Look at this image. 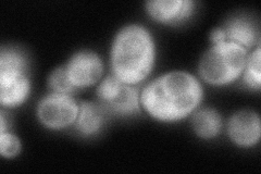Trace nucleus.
Listing matches in <instances>:
<instances>
[{"mask_svg":"<svg viewBox=\"0 0 261 174\" xmlns=\"http://www.w3.org/2000/svg\"><path fill=\"white\" fill-rule=\"evenodd\" d=\"M202 99V87L192 74L173 71L147 85L141 104L154 119L173 122L186 118Z\"/></svg>","mask_w":261,"mask_h":174,"instance_id":"f257e3e1","label":"nucleus"},{"mask_svg":"<svg viewBox=\"0 0 261 174\" xmlns=\"http://www.w3.org/2000/svg\"><path fill=\"white\" fill-rule=\"evenodd\" d=\"M156 49L150 33L145 28L130 24L114 38L111 67L114 77L128 85L144 81L154 64Z\"/></svg>","mask_w":261,"mask_h":174,"instance_id":"f03ea898","label":"nucleus"},{"mask_svg":"<svg viewBox=\"0 0 261 174\" xmlns=\"http://www.w3.org/2000/svg\"><path fill=\"white\" fill-rule=\"evenodd\" d=\"M247 58L246 48L224 40L215 44L202 56L199 73L209 84H230L244 72Z\"/></svg>","mask_w":261,"mask_h":174,"instance_id":"7ed1b4c3","label":"nucleus"},{"mask_svg":"<svg viewBox=\"0 0 261 174\" xmlns=\"http://www.w3.org/2000/svg\"><path fill=\"white\" fill-rule=\"evenodd\" d=\"M97 96L103 110L118 114H133L140 110V96L132 85L125 84L116 77L102 81Z\"/></svg>","mask_w":261,"mask_h":174,"instance_id":"20e7f679","label":"nucleus"},{"mask_svg":"<svg viewBox=\"0 0 261 174\" xmlns=\"http://www.w3.org/2000/svg\"><path fill=\"white\" fill-rule=\"evenodd\" d=\"M79 110L80 106L70 95L53 93L39 103L37 115L45 127L60 130L76 121Z\"/></svg>","mask_w":261,"mask_h":174,"instance_id":"39448f33","label":"nucleus"},{"mask_svg":"<svg viewBox=\"0 0 261 174\" xmlns=\"http://www.w3.org/2000/svg\"><path fill=\"white\" fill-rule=\"evenodd\" d=\"M71 83L75 88L92 86L102 76V62L97 54L83 51L71 57L65 67Z\"/></svg>","mask_w":261,"mask_h":174,"instance_id":"423d86ee","label":"nucleus"},{"mask_svg":"<svg viewBox=\"0 0 261 174\" xmlns=\"http://www.w3.org/2000/svg\"><path fill=\"white\" fill-rule=\"evenodd\" d=\"M228 135L235 144L250 147L257 144L261 134V123L257 113L243 110L235 113L227 126Z\"/></svg>","mask_w":261,"mask_h":174,"instance_id":"0eeeda50","label":"nucleus"},{"mask_svg":"<svg viewBox=\"0 0 261 174\" xmlns=\"http://www.w3.org/2000/svg\"><path fill=\"white\" fill-rule=\"evenodd\" d=\"M31 84L25 72L0 71V103L13 108L25 102Z\"/></svg>","mask_w":261,"mask_h":174,"instance_id":"6e6552de","label":"nucleus"},{"mask_svg":"<svg viewBox=\"0 0 261 174\" xmlns=\"http://www.w3.org/2000/svg\"><path fill=\"white\" fill-rule=\"evenodd\" d=\"M148 13L162 23H177L190 16L194 9L191 0H152L146 4Z\"/></svg>","mask_w":261,"mask_h":174,"instance_id":"1a4fd4ad","label":"nucleus"},{"mask_svg":"<svg viewBox=\"0 0 261 174\" xmlns=\"http://www.w3.org/2000/svg\"><path fill=\"white\" fill-rule=\"evenodd\" d=\"M226 40L238 44L244 48L255 45L258 38L256 27L249 20L238 18L228 22L227 27L223 29Z\"/></svg>","mask_w":261,"mask_h":174,"instance_id":"9d476101","label":"nucleus"},{"mask_svg":"<svg viewBox=\"0 0 261 174\" xmlns=\"http://www.w3.org/2000/svg\"><path fill=\"white\" fill-rule=\"evenodd\" d=\"M103 109L100 106L92 103L82 104L75 121L80 133L86 136L97 133L103 123Z\"/></svg>","mask_w":261,"mask_h":174,"instance_id":"9b49d317","label":"nucleus"},{"mask_svg":"<svg viewBox=\"0 0 261 174\" xmlns=\"http://www.w3.org/2000/svg\"><path fill=\"white\" fill-rule=\"evenodd\" d=\"M192 123L196 134L202 138L215 137L222 129V119L214 109H202L196 112Z\"/></svg>","mask_w":261,"mask_h":174,"instance_id":"f8f14e48","label":"nucleus"},{"mask_svg":"<svg viewBox=\"0 0 261 174\" xmlns=\"http://www.w3.org/2000/svg\"><path fill=\"white\" fill-rule=\"evenodd\" d=\"M0 71L27 72L25 57L15 49L3 48L0 54Z\"/></svg>","mask_w":261,"mask_h":174,"instance_id":"ddd939ff","label":"nucleus"},{"mask_svg":"<svg viewBox=\"0 0 261 174\" xmlns=\"http://www.w3.org/2000/svg\"><path fill=\"white\" fill-rule=\"evenodd\" d=\"M244 82L247 86L259 89L261 77H260V48L258 47L252 53L246 61V65L244 69Z\"/></svg>","mask_w":261,"mask_h":174,"instance_id":"4468645a","label":"nucleus"},{"mask_svg":"<svg viewBox=\"0 0 261 174\" xmlns=\"http://www.w3.org/2000/svg\"><path fill=\"white\" fill-rule=\"evenodd\" d=\"M49 87L57 94H68L76 89L71 83L65 68L56 69L49 78Z\"/></svg>","mask_w":261,"mask_h":174,"instance_id":"2eb2a0df","label":"nucleus"},{"mask_svg":"<svg viewBox=\"0 0 261 174\" xmlns=\"http://www.w3.org/2000/svg\"><path fill=\"white\" fill-rule=\"evenodd\" d=\"M21 149V144L18 137L10 133H2L0 136V153L6 158H12L19 154Z\"/></svg>","mask_w":261,"mask_h":174,"instance_id":"dca6fc26","label":"nucleus"},{"mask_svg":"<svg viewBox=\"0 0 261 174\" xmlns=\"http://www.w3.org/2000/svg\"><path fill=\"white\" fill-rule=\"evenodd\" d=\"M210 38L211 41L214 44H219L222 43V41L226 40V36H225V32L223 29H216L211 32L210 34Z\"/></svg>","mask_w":261,"mask_h":174,"instance_id":"f3484780","label":"nucleus"}]
</instances>
